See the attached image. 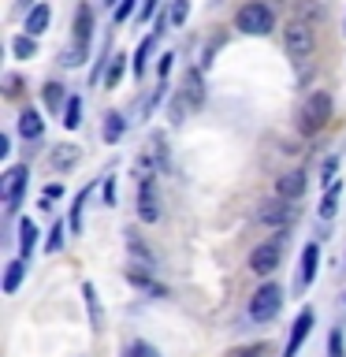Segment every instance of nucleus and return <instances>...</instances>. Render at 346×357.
<instances>
[{
  "label": "nucleus",
  "mask_w": 346,
  "mask_h": 357,
  "mask_svg": "<svg viewBox=\"0 0 346 357\" xmlns=\"http://www.w3.org/2000/svg\"><path fill=\"white\" fill-rule=\"evenodd\" d=\"M283 49L290 60H309L313 49H317V38H313V26L301 15H294L283 26Z\"/></svg>",
  "instance_id": "f257e3e1"
},
{
  "label": "nucleus",
  "mask_w": 346,
  "mask_h": 357,
  "mask_svg": "<svg viewBox=\"0 0 346 357\" xmlns=\"http://www.w3.org/2000/svg\"><path fill=\"white\" fill-rule=\"evenodd\" d=\"M234 22H239V30H242V33H253V38H261V33L276 30L272 8L261 4V0H250V4H242V8H239V15H234Z\"/></svg>",
  "instance_id": "f03ea898"
},
{
  "label": "nucleus",
  "mask_w": 346,
  "mask_h": 357,
  "mask_svg": "<svg viewBox=\"0 0 346 357\" xmlns=\"http://www.w3.org/2000/svg\"><path fill=\"white\" fill-rule=\"evenodd\" d=\"M328 119H331V93H328V89H317V93L301 105L298 127H301V134H317Z\"/></svg>",
  "instance_id": "7ed1b4c3"
},
{
  "label": "nucleus",
  "mask_w": 346,
  "mask_h": 357,
  "mask_svg": "<svg viewBox=\"0 0 346 357\" xmlns=\"http://www.w3.org/2000/svg\"><path fill=\"white\" fill-rule=\"evenodd\" d=\"M279 309H283V290H279L276 283H264L257 294L250 298V317L257 324H268L279 317Z\"/></svg>",
  "instance_id": "20e7f679"
},
{
  "label": "nucleus",
  "mask_w": 346,
  "mask_h": 357,
  "mask_svg": "<svg viewBox=\"0 0 346 357\" xmlns=\"http://www.w3.org/2000/svg\"><path fill=\"white\" fill-rule=\"evenodd\" d=\"M279 261H283V234L272 238V242H264V245H257V250L250 253V272L272 275L276 268H279Z\"/></svg>",
  "instance_id": "39448f33"
},
{
  "label": "nucleus",
  "mask_w": 346,
  "mask_h": 357,
  "mask_svg": "<svg viewBox=\"0 0 346 357\" xmlns=\"http://www.w3.org/2000/svg\"><path fill=\"white\" fill-rule=\"evenodd\" d=\"M294 220H298V201H290V197L276 194V201H268L261 208V223H268V227H290Z\"/></svg>",
  "instance_id": "423d86ee"
},
{
  "label": "nucleus",
  "mask_w": 346,
  "mask_h": 357,
  "mask_svg": "<svg viewBox=\"0 0 346 357\" xmlns=\"http://www.w3.org/2000/svg\"><path fill=\"white\" fill-rule=\"evenodd\" d=\"M27 175H30V167H27V164H15V167H8V172H4L0 194H4V201H8V212H15L19 194H22V186H27Z\"/></svg>",
  "instance_id": "0eeeda50"
},
{
  "label": "nucleus",
  "mask_w": 346,
  "mask_h": 357,
  "mask_svg": "<svg viewBox=\"0 0 346 357\" xmlns=\"http://www.w3.org/2000/svg\"><path fill=\"white\" fill-rule=\"evenodd\" d=\"M138 216L145 223L160 220V197H156V183H153V178H142V183H138Z\"/></svg>",
  "instance_id": "6e6552de"
},
{
  "label": "nucleus",
  "mask_w": 346,
  "mask_h": 357,
  "mask_svg": "<svg viewBox=\"0 0 346 357\" xmlns=\"http://www.w3.org/2000/svg\"><path fill=\"white\" fill-rule=\"evenodd\" d=\"M309 328H313V309H301V317L294 320V328H290V339H287V350H283V357H298L301 342L309 339Z\"/></svg>",
  "instance_id": "1a4fd4ad"
},
{
  "label": "nucleus",
  "mask_w": 346,
  "mask_h": 357,
  "mask_svg": "<svg viewBox=\"0 0 346 357\" xmlns=\"http://www.w3.org/2000/svg\"><path fill=\"white\" fill-rule=\"evenodd\" d=\"M317 261H320V250H317V242H309L306 250H301V272H298V279H294L298 290H306L313 279H317Z\"/></svg>",
  "instance_id": "9d476101"
},
{
  "label": "nucleus",
  "mask_w": 346,
  "mask_h": 357,
  "mask_svg": "<svg viewBox=\"0 0 346 357\" xmlns=\"http://www.w3.org/2000/svg\"><path fill=\"white\" fill-rule=\"evenodd\" d=\"M306 175L301 172H287V175H279L276 178V194L279 197H290V201H301V194H306Z\"/></svg>",
  "instance_id": "9b49d317"
},
{
  "label": "nucleus",
  "mask_w": 346,
  "mask_h": 357,
  "mask_svg": "<svg viewBox=\"0 0 346 357\" xmlns=\"http://www.w3.org/2000/svg\"><path fill=\"white\" fill-rule=\"evenodd\" d=\"M78 145H71V142H63V145H56V149L49 153V167L52 172H67V167H75L78 164Z\"/></svg>",
  "instance_id": "f8f14e48"
},
{
  "label": "nucleus",
  "mask_w": 346,
  "mask_h": 357,
  "mask_svg": "<svg viewBox=\"0 0 346 357\" xmlns=\"http://www.w3.org/2000/svg\"><path fill=\"white\" fill-rule=\"evenodd\" d=\"M183 100H186V108H201V105H205L201 71H186V78H183Z\"/></svg>",
  "instance_id": "ddd939ff"
},
{
  "label": "nucleus",
  "mask_w": 346,
  "mask_h": 357,
  "mask_svg": "<svg viewBox=\"0 0 346 357\" xmlns=\"http://www.w3.org/2000/svg\"><path fill=\"white\" fill-rule=\"evenodd\" d=\"M49 19H52V8L49 4H33L27 11V33H33V38L45 33V30H49Z\"/></svg>",
  "instance_id": "4468645a"
},
{
  "label": "nucleus",
  "mask_w": 346,
  "mask_h": 357,
  "mask_svg": "<svg viewBox=\"0 0 346 357\" xmlns=\"http://www.w3.org/2000/svg\"><path fill=\"white\" fill-rule=\"evenodd\" d=\"M41 130H45V119H41L33 108H27V112L19 116V134H22L27 142H38V138H41Z\"/></svg>",
  "instance_id": "2eb2a0df"
},
{
  "label": "nucleus",
  "mask_w": 346,
  "mask_h": 357,
  "mask_svg": "<svg viewBox=\"0 0 346 357\" xmlns=\"http://www.w3.org/2000/svg\"><path fill=\"white\" fill-rule=\"evenodd\" d=\"M86 60H89V45H86V41H71V45L60 52V63H63V67H82Z\"/></svg>",
  "instance_id": "dca6fc26"
},
{
  "label": "nucleus",
  "mask_w": 346,
  "mask_h": 357,
  "mask_svg": "<svg viewBox=\"0 0 346 357\" xmlns=\"http://www.w3.org/2000/svg\"><path fill=\"white\" fill-rule=\"evenodd\" d=\"M82 298H86V309H89V324H93V331H100V328H105V312H100V301H97L93 283L82 287Z\"/></svg>",
  "instance_id": "f3484780"
},
{
  "label": "nucleus",
  "mask_w": 346,
  "mask_h": 357,
  "mask_svg": "<svg viewBox=\"0 0 346 357\" xmlns=\"http://www.w3.org/2000/svg\"><path fill=\"white\" fill-rule=\"evenodd\" d=\"M89 38H93V11L82 4V8H78V15H75V41L89 45Z\"/></svg>",
  "instance_id": "a211bd4d"
},
{
  "label": "nucleus",
  "mask_w": 346,
  "mask_h": 357,
  "mask_svg": "<svg viewBox=\"0 0 346 357\" xmlns=\"http://www.w3.org/2000/svg\"><path fill=\"white\" fill-rule=\"evenodd\" d=\"M33 245H38V227H33V220H22L19 223V253L30 257Z\"/></svg>",
  "instance_id": "6ab92c4d"
},
{
  "label": "nucleus",
  "mask_w": 346,
  "mask_h": 357,
  "mask_svg": "<svg viewBox=\"0 0 346 357\" xmlns=\"http://www.w3.org/2000/svg\"><path fill=\"white\" fill-rule=\"evenodd\" d=\"M123 130H127V119H123L119 112H108V116H105V142L116 145L123 138Z\"/></svg>",
  "instance_id": "aec40b11"
},
{
  "label": "nucleus",
  "mask_w": 346,
  "mask_h": 357,
  "mask_svg": "<svg viewBox=\"0 0 346 357\" xmlns=\"http://www.w3.org/2000/svg\"><path fill=\"white\" fill-rule=\"evenodd\" d=\"M11 52H15V60H30V56L38 52L33 33H19V38H11Z\"/></svg>",
  "instance_id": "412c9836"
},
{
  "label": "nucleus",
  "mask_w": 346,
  "mask_h": 357,
  "mask_svg": "<svg viewBox=\"0 0 346 357\" xmlns=\"http://www.w3.org/2000/svg\"><path fill=\"white\" fill-rule=\"evenodd\" d=\"M41 93H45V108H49L52 116L60 112V105H67V97H63V86H60V82H45Z\"/></svg>",
  "instance_id": "4be33fe9"
},
{
  "label": "nucleus",
  "mask_w": 346,
  "mask_h": 357,
  "mask_svg": "<svg viewBox=\"0 0 346 357\" xmlns=\"http://www.w3.org/2000/svg\"><path fill=\"white\" fill-rule=\"evenodd\" d=\"M123 71H127V56H112V60H108V71H105V86L108 89H116L119 86V78H123Z\"/></svg>",
  "instance_id": "5701e85b"
},
{
  "label": "nucleus",
  "mask_w": 346,
  "mask_h": 357,
  "mask_svg": "<svg viewBox=\"0 0 346 357\" xmlns=\"http://www.w3.org/2000/svg\"><path fill=\"white\" fill-rule=\"evenodd\" d=\"M22 275H27V264H22V261H11L8 272H4V294H15L19 283H22Z\"/></svg>",
  "instance_id": "b1692460"
},
{
  "label": "nucleus",
  "mask_w": 346,
  "mask_h": 357,
  "mask_svg": "<svg viewBox=\"0 0 346 357\" xmlns=\"http://www.w3.org/2000/svg\"><path fill=\"white\" fill-rule=\"evenodd\" d=\"M63 127H67V130H78V127H82V100H78V97H71V100L63 105Z\"/></svg>",
  "instance_id": "393cba45"
},
{
  "label": "nucleus",
  "mask_w": 346,
  "mask_h": 357,
  "mask_svg": "<svg viewBox=\"0 0 346 357\" xmlns=\"http://www.w3.org/2000/svg\"><path fill=\"white\" fill-rule=\"evenodd\" d=\"M186 15H190V0H172V8H167V22H172V26H183Z\"/></svg>",
  "instance_id": "a878e982"
},
{
  "label": "nucleus",
  "mask_w": 346,
  "mask_h": 357,
  "mask_svg": "<svg viewBox=\"0 0 346 357\" xmlns=\"http://www.w3.org/2000/svg\"><path fill=\"white\" fill-rule=\"evenodd\" d=\"M153 45H156V33H153V38H145V41L138 45V56H134V75H145V60H149Z\"/></svg>",
  "instance_id": "bb28decb"
},
{
  "label": "nucleus",
  "mask_w": 346,
  "mask_h": 357,
  "mask_svg": "<svg viewBox=\"0 0 346 357\" xmlns=\"http://www.w3.org/2000/svg\"><path fill=\"white\" fill-rule=\"evenodd\" d=\"M335 201H339V183H331V190H328V194H324L320 208H317L324 220H331V216H335Z\"/></svg>",
  "instance_id": "cd10ccee"
},
{
  "label": "nucleus",
  "mask_w": 346,
  "mask_h": 357,
  "mask_svg": "<svg viewBox=\"0 0 346 357\" xmlns=\"http://www.w3.org/2000/svg\"><path fill=\"white\" fill-rule=\"evenodd\" d=\"M89 201V190H82V194L75 197V208H71V231H82V208Z\"/></svg>",
  "instance_id": "c85d7f7f"
},
{
  "label": "nucleus",
  "mask_w": 346,
  "mask_h": 357,
  "mask_svg": "<svg viewBox=\"0 0 346 357\" xmlns=\"http://www.w3.org/2000/svg\"><path fill=\"white\" fill-rule=\"evenodd\" d=\"M63 234H67V227H63V223H56V227H52V234H49V242H45V250H49V253H56V250L63 245Z\"/></svg>",
  "instance_id": "c756f323"
},
{
  "label": "nucleus",
  "mask_w": 346,
  "mask_h": 357,
  "mask_svg": "<svg viewBox=\"0 0 346 357\" xmlns=\"http://www.w3.org/2000/svg\"><path fill=\"white\" fill-rule=\"evenodd\" d=\"M130 11H134V0H119V4L112 8V19H116V26H119V22H127V19H130Z\"/></svg>",
  "instance_id": "7c9ffc66"
},
{
  "label": "nucleus",
  "mask_w": 346,
  "mask_h": 357,
  "mask_svg": "<svg viewBox=\"0 0 346 357\" xmlns=\"http://www.w3.org/2000/svg\"><path fill=\"white\" fill-rule=\"evenodd\" d=\"M4 93H8V97H19V93H22L19 75H8V78H4Z\"/></svg>",
  "instance_id": "2f4dec72"
},
{
  "label": "nucleus",
  "mask_w": 346,
  "mask_h": 357,
  "mask_svg": "<svg viewBox=\"0 0 346 357\" xmlns=\"http://www.w3.org/2000/svg\"><path fill=\"white\" fill-rule=\"evenodd\" d=\"M127 354H130V357H156V350H153L149 342H134V346H130Z\"/></svg>",
  "instance_id": "473e14b6"
},
{
  "label": "nucleus",
  "mask_w": 346,
  "mask_h": 357,
  "mask_svg": "<svg viewBox=\"0 0 346 357\" xmlns=\"http://www.w3.org/2000/svg\"><path fill=\"white\" fill-rule=\"evenodd\" d=\"M156 4H160V0H142V11H138V19H142V22H149V15L156 11Z\"/></svg>",
  "instance_id": "72a5a7b5"
},
{
  "label": "nucleus",
  "mask_w": 346,
  "mask_h": 357,
  "mask_svg": "<svg viewBox=\"0 0 346 357\" xmlns=\"http://www.w3.org/2000/svg\"><path fill=\"white\" fill-rule=\"evenodd\" d=\"M105 205H116V178H105Z\"/></svg>",
  "instance_id": "f704fd0d"
},
{
  "label": "nucleus",
  "mask_w": 346,
  "mask_h": 357,
  "mask_svg": "<svg viewBox=\"0 0 346 357\" xmlns=\"http://www.w3.org/2000/svg\"><path fill=\"white\" fill-rule=\"evenodd\" d=\"M172 60H175L172 52H164V56H160V67H156V71H160V78H167V71H172Z\"/></svg>",
  "instance_id": "c9c22d12"
},
{
  "label": "nucleus",
  "mask_w": 346,
  "mask_h": 357,
  "mask_svg": "<svg viewBox=\"0 0 346 357\" xmlns=\"http://www.w3.org/2000/svg\"><path fill=\"white\" fill-rule=\"evenodd\" d=\"M331 357H343V335L339 331L331 335Z\"/></svg>",
  "instance_id": "e433bc0d"
},
{
  "label": "nucleus",
  "mask_w": 346,
  "mask_h": 357,
  "mask_svg": "<svg viewBox=\"0 0 346 357\" xmlns=\"http://www.w3.org/2000/svg\"><path fill=\"white\" fill-rule=\"evenodd\" d=\"M60 194H63V183H49V186H45V197H49V201L60 197Z\"/></svg>",
  "instance_id": "4c0bfd02"
},
{
  "label": "nucleus",
  "mask_w": 346,
  "mask_h": 357,
  "mask_svg": "<svg viewBox=\"0 0 346 357\" xmlns=\"http://www.w3.org/2000/svg\"><path fill=\"white\" fill-rule=\"evenodd\" d=\"M11 153V138H8V134H0V156H8Z\"/></svg>",
  "instance_id": "58836bf2"
},
{
  "label": "nucleus",
  "mask_w": 346,
  "mask_h": 357,
  "mask_svg": "<svg viewBox=\"0 0 346 357\" xmlns=\"http://www.w3.org/2000/svg\"><path fill=\"white\" fill-rule=\"evenodd\" d=\"M246 357H253V354H246Z\"/></svg>",
  "instance_id": "ea45409f"
},
{
  "label": "nucleus",
  "mask_w": 346,
  "mask_h": 357,
  "mask_svg": "<svg viewBox=\"0 0 346 357\" xmlns=\"http://www.w3.org/2000/svg\"><path fill=\"white\" fill-rule=\"evenodd\" d=\"M127 357H130V354H127Z\"/></svg>",
  "instance_id": "a19ab883"
},
{
  "label": "nucleus",
  "mask_w": 346,
  "mask_h": 357,
  "mask_svg": "<svg viewBox=\"0 0 346 357\" xmlns=\"http://www.w3.org/2000/svg\"><path fill=\"white\" fill-rule=\"evenodd\" d=\"M343 301H346V298H343Z\"/></svg>",
  "instance_id": "79ce46f5"
}]
</instances>
